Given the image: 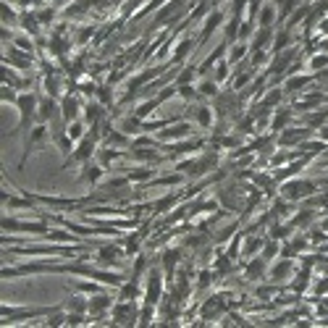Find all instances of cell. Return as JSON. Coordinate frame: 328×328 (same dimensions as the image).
Listing matches in <instances>:
<instances>
[{"mask_svg":"<svg viewBox=\"0 0 328 328\" xmlns=\"http://www.w3.org/2000/svg\"><path fill=\"white\" fill-rule=\"evenodd\" d=\"M18 124H16V131H24V129H32V124L37 121V108H39V95L37 92H27V95H18Z\"/></svg>","mask_w":328,"mask_h":328,"instance_id":"cell-1","label":"cell"},{"mask_svg":"<svg viewBox=\"0 0 328 328\" xmlns=\"http://www.w3.org/2000/svg\"><path fill=\"white\" fill-rule=\"evenodd\" d=\"M318 192V184L310 181V179H283L281 184V197H286V200L292 202H302V200H308L310 194Z\"/></svg>","mask_w":328,"mask_h":328,"instance_id":"cell-2","label":"cell"},{"mask_svg":"<svg viewBox=\"0 0 328 328\" xmlns=\"http://www.w3.org/2000/svg\"><path fill=\"white\" fill-rule=\"evenodd\" d=\"M111 323L113 325H137L139 323L137 299H116L113 310H111Z\"/></svg>","mask_w":328,"mask_h":328,"instance_id":"cell-3","label":"cell"},{"mask_svg":"<svg viewBox=\"0 0 328 328\" xmlns=\"http://www.w3.org/2000/svg\"><path fill=\"white\" fill-rule=\"evenodd\" d=\"M126 247H118V244H105L95 252V265L97 268H118L124 257H126Z\"/></svg>","mask_w":328,"mask_h":328,"instance_id":"cell-4","label":"cell"},{"mask_svg":"<svg viewBox=\"0 0 328 328\" xmlns=\"http://www.w3.org/2000/svg\"><path fill=\"white\" fill-rule=\"evenodd\" d=\"M226 299H229V294H213V297H208L200 304V320L202 323H213L218 318H223L226 315Z\"/></svg>","mask_w":328,"mask_h":328,"instance_id":"cell-5","label":"cell"},{"mask_svg":"<svg viewBox=\"0 0 328 328\" xmlns=\"http://www.w3.org/2000/svg\"><path fill=\"white\" fill-rule=\"evenodd\" d=\"M48 126H50V124H37V126H32V131H29V142H27V147H24V155H21L18 168L27 163V158L32 155V152H34L37 147H48V139H50Z\"/></svg>","mask_w":328,"mask_h":328,"instance_id":"cell-6","label":"cell"},{"mask_svg":"<svg viewBox=\"0 0 328 328\" xmlns=\"http://www.w3.org/2000/svg\"><path fill=\"white\" fill-rule=\"evenodd\" d=\"M313 137L315 134H313L310 126H304V129H283V131H278L276 145H281V147H299L302 142H308Z\"/></svg>","mask_w":328,"mask_h":328,"instance_id":"cell-7","label":"cell"},{"mask_svg":"<svg viewBox=\"0 0 328 328\" xmlns=\"http://www.w3.org/2000/svg\"><path fill=\"white\" fill-rule=\"evenodd\" d=\"M320 210H315V208H299L297 213H292V218H289V223H292V229L294 231H308V229H313L318 221H320Z\"/></svg>","mask_w":328,"mask_h":328,"instance_id":"cell-8","label":"cell"},{"mask_svg":"<svg viewBox=\"0 0 328 328\" xmlns=\"http://www.w3.org/2000/svg\"><path fill=\"white\" fill-rule=\"evenodd\" d=\"M3 63L13 66V69H18V71H29V69H34V60H32L29 50H21V48H16L13 42L6 48V58H3Z\"/></svg>","mask_w":328,"mask_h":328,"instance_id":"cell-9","label":"cell"},{"mask_svg":"<svg viewBox=\"0 0 328 328\" xmlns=\"http://www.w3.org/2000/svg\"><path fill=\"white\" fill-rule=\"evenodd\" d=\"M189 134H192V124L189 121H176V124H166L160 131H158V139L160 142H179V139H189Z\"/></svg>","mask_w":328,"mask_h":328,"instance_id":"cell-10","label":"cell"},{"mask_svg":"<svg viewBox=\"0 0 328 328\" xmlns=\"http://www.w3.org/2000/svg\"><path fill=\"white\" fill-rule=\"evenodd\" d=\"M113 304H116V299H111V294L97 292V294L90 297V310H87V313H90V318L100 320V318H105V315H111ZM95 320H92V323H95Z\"/></svg>","mask_w":328,"mask_h":328,"instance_id":"cell-11","label":"cell"},{"mask_svg":"<svg viewBox=\"0 0 328 328\" xmlns=\"http://www.w3.org/2000/svg\"><path fill=\"white\" fill-rule=\"evenodd\" d=\"M105 171H108V168H102V166L92 158V160H87V163L79 166V181H81V184H90V187H97V184L102 181V176H105Z\"/></svg>","mask_w":328,"mask_h":328,"instance_id":"cell-12","label":"cell"},{"mask_svg":"<svg viewBox=\"0 0 328 328\" xmlns=\"http://www.w3.org/2000/svg\"><path fill=\"white\" fill-rule=\"evenodd\" d=\"M268 268H271V262L262 255H255V257L247 260V265H244V278L247 281H265L268 278Z\"/></svg>","mask_w":328,"mask_h":328,"instance_id":"cell-13","label":"cell"},{"mask_svg":"<svg viewBox=\"0 0 328 328\" xmlns=\"http://www.w3.org/2000/svg\"><path fill=\"white\" fill-rule=\"evenodd\" d=\"M315 81V76L313 74H292V76H286L283 79V92L286 95H302V92H308L310 90V84Z\"/></svg>","mask_w":328,"mask_h":328,"instance_id":"cell-14","label":"cell"},{"mask_svg":"<svg viewBox=\"0 0 328 328\" xmlns=\"http://www.w3.org/2000/svg\"><path fill=\"white\" fill-rule=\"evenodd\" d=\"M294 262H292V257H281L278 262H273V265L268 268V281H273V283H278V281H289V278H294Z\"/></svg>","mask_w":328,"mask_h":328,"instance_id":"cell-15","label":"cell"},{"mask_svg":"<svg viewBox=\"0 0 328 328\" xmlns=\"http://www.w3.org/2000/svg\"><path fill=\"white\" fill-rule=\"evenodd\" d=\"M181 255H184V247H168V250H163V260H160V268H163V273H166V281H171L173 278V273H176V268L181 265Z\"/></svg>","mask_w":328,"mask_h":328,"instance_id":"cell-16","label":"cell"},{"mask_svg":"<svg viewBox=\"0 0 328 328\" xmlns=\"http://www.w3.org/2000/svg\"><path fill=\"white\" fill-rule=\"evenodd\" d=\"M60 116H63L66 124L81 118V102H79V97H74L71 92H66V95L60 97Z\"/></svg>","mask_w":328,"mask_h":328,"instance_id":"cell-17","label":"cell"},{"mask_svg":"<svg viewBox=\"0 0 328 328\" xmlns=\"http://www.w3.org/2000/svg\"><path fill=\"white\" fill-rule=\"evenodd\" d=\"M18 27H21V32H27L29 37L39 39V27H42V21H39L37 11H29V13H21V18H18Z\"/></svg>","mask_w":328,"mask_h":328,"instance_id":"cell-18","label":"cell"},{"mask_svg":"<svg viewBox=\"0 0 328 328\" xmlns=\"http://www.w3.org/2000/svg\"><path fill=\"white\" fill-rule=\"evenodd\" d=\"M116 129H121L124 134H129V137H134V134H139V131H145V124H142V118L134 113V116H121V118L116 121Z\"/></svg>","mask_w":328,"mask_h":328,"instance_id":"cell-19","label":"cell"},{"mask_svg":"<svg viewBox=\"0 0 328 328\" xmlns=\"http://www.w3.org/2000/svg\"><path fill=\"white\" fill-rule=\"evenodd\" d=\"M273 37H276V32H273L271 27H257V32H255L252 39H250V48H262V50H268V48H273Z\"/></svg>","mask_w":328,"mask_h":328,"instance_id":"cell-20","label":"cell"},{"mask_svg":"<svg viewBox=\"0 0 328 328\" xmlns=\"http://www.w3.org/2000/svg\"><path fill=\"white\" fill-rule=\"evenodd\" d=\"M292 121H294V111H289V108H276L273 116H271V131H283V129H289Z\"/></svg>","mask_w":328,"mask_h":328,"instance_id":"cell-21","label":"cell"},{"mask_svg":"<svg viewBox=\"0 0 328 328\" xmlns=\"http://www.w3.org/2000/svg\"><path fill=\"white\" fill-rule=\"evenodd\" d=\"M257 27H278V6L273 3H262L260 13H257Z\"/></svg>","mask_w":328,"mask_h":328,"instance_id":"cell-22","label":"cell"},{"mask_svg":"<svg viewBox=\"0 0 328 328\" xmlns=\"http://www.w3.org/2000/svg\"><path fill=\"white\" fill-rule=\"evenodd\" d=\"M192 118H194V124L200 126V129H210L215 124V111H213V108H208V105H194Z\"/></svg>","mask_w":328,"mask_h":328,"instance_id":"cell-23","label":"cell"},{"mask_svg":"<svg viewBox=\"0 0 328 328\" xmlns=\"http://www.w3.org/2000/svg\"><path fill=\"white\" fill-rule=\"evenodd\" d=\"M292 45H294V32H292L289 27L278 29L276 37H273V53H281V50H286V48H292Z\"/></svg>","mask_w":328,"mask_h":328,"instance_id":"cell-24","label":"cell"},{"mask_svg":"<svg viewBox=\"0 0 328 328\" xmlns=\"http://www.w3.org/2000/svg\"><path fill=\"white\" fill-rule=\"evenodd\" d=\"M142 289H139V281L137 278H126L121 286H118V297L116 299H139Z\"/></svg>","mask_w":328,"mask_h":328,"instance_id":"cell-25","label":"cell"},{"mask_svg":"<svg viewBox=\"0 0 328 328\" xmlns=\"http://www.w3.org/2000/svg\"><path fill=\"white\" fill-rule=\"evenodd\" d=\"M265 242H268L265 236H247V242H244V247H242V257L250 260V257L260 255V252H262V244H265Z\"/></svg>","mask_w":328,"mask_h":328,"instance_id":"cell-26","label":"cell"},{"mask_svg":"<svg viewBox=\"0 0 328 328\" xmlns=\"http://www.w3.org/2000/svg\"><path fill=\"white\" fill-rule=\"evenodd\" d=\"M247 60H250L252 69L257 71V69H262V66H268V63H271V53H268V50H262V48H250Z\"/></svg>","mask_w":328,"mask_h":328,"instance_id":"cell-27","label":"cell"},{"mask_svg":"<svg viewBox=\"0 0 328 328\" xmlns=\"http://www.w3.org/2000/svg\"><path fill=\"white\" fill-rule=\"evenodd\" d=\"M328 124V108H315V111H308V116H304V126H310V129H315V126H325Z\"/></svg>","mask_w":328,"mask_h":328,"instance_id":"cell-28","label":"cell"},{"mask_svg":"<svg viewBox=\"0 0 328 328\" xmlns=\"http://www.w3.org/2000/svg\"><path fill=\"white\" fill-rule=\"evenodd\" d=\"M63 310H69V313H87L90 310V299H87L81 292L76 297H71L69 302H63Z\"/></svg>","mask_w":328,"mask_h":328,"instance_id":"cell-29","label":"cell"},{"mask_svg":"<svg viewBox=\"0 0 328 328\" xmlns=\"http://www.w3.org/2000/svg\"><path fill=\"white\" fill-rule=\"evenodd\" d=\"M197 92H200L202 97H218V92H221V84H218L215 79L202 76V81L197 84Z\"/></svg>","mask_w":328,"mask_h":328,"instance_id":"cell-30","label":"cell"},{"mask_svg":"<svg viewBox=\"0 0 328 328\" xmlns=\"http://www.w3.org/2000/svg\"><path fill=\"white\" fill-rule=\"evenodd\" d=\"M221 24H223V13H210L208 21H205V29L200 32V42H205V39H208L218 27H221Z\"/></svg>","mask_w":328,"mask_h":328,"instance_id":"cell-31","label":"cell"},{"mask_svg":"<svg viewBox=\"0 0 328 328\" xmlns=\"http://www.w3.org/2000/svg\"><path fill=\"white\" fill-rule=\"evenodd\" d=\"M126 176H129V181H150L152 179V171H150V166H134V168H129L126 171Z\"/></svg>","mask_w":328,"mask_h":328,"instance_id":"cell-32","label":"cell"},{"mask_svg":"<svg viewBox=\"0 0 328 328\" xmlns=\"http://www.w3.org/2000/svg\"><path fill=\"white\" fill-rule=\"evenodd\" d=\"M192 45H194V39H192V37H184V39L179 42V48H176V53H173V63H181V60H184V58L189 55Z\"/></svg>","mask_w":328,"mask_h":328,"instance_id":"cell-33","label":"cell"},{"mask_svg":"<svg viewBox=\"0 0 328 328\" xmlns=\"http://www.w3.org/2000/svg\"><path fill=\"white\" fill-rule=\"evenodd\" d=\"M18 18H21V16H16L13 6H11V3H3V27H8V29L18 27Z\"/></svg>","mask_w":328,"mask_h":328,"instance_id":"cell-34","label":"cell"},{"mask_svg":"<svg viewBox=\"0 0 328 328\" xmlns=\"http://www.w3.org/2000/svg\"><path fill=\"white\" fill-rule=\"evenodd\" d=\"M97 102H102L105 108L113 102V87H111V81H108V84H97Z\"/></svg>","mask_w":328,"mask_h":328,"instance_id":"cell-35","label":"cell"},{"mask_svg":"<svg viewBox=\"0 0 328 328\" xmlns=\"http://www.w3.org/2000/svg\"><path fill=\"white\" fill-rule=\"evenodd\" d=\"M283 90H276V87H271V92H265V97H260V102H265L268 108H278V102L283 100Z\"/></svg>","mask_w":328,"mask_h":328,"instance_id":"cell-36","label":"cell"},{"mask_svg":"<svg viewBox=\"0 0 328 328\" xmlns=\"http://www.w3.org/2000/svg\"><path fill=\"white\" fill-rule=\"evenodd\" d=\"M308 69H310L313 74H318L320 69H328V53H318V55H313V58L308 60Z\"/></svg>","mask_w":328,"mask_h":328,"instance_id":"cell-37","label":"cell"},{"mask_svg":"<svg viewBox=\"0 0 328 328\" xmlns=\"http://www.w3.org/2000/svg\"><path fill=\"white\" fill-rule=\"evenodd\" d=\"M179 97H181L184 102H192V100L200 97V92H197V87H192V84H181V87H179Z\"/></svg>","mask_w":328,"mask_h":328,"instance_id":"cell-38","label":"cell"},{"mask_svg":"<svg viewBox=\"0 0 328 328\" xmlns=\"http://www.w3.org/2000/svg\"><path fill=\"white\" fill-rule=\"evenodd\" d=\"M13 90H16V87L3 84V90H0V100H3V102H11V105H16V102H18V95H16Z\"/></svg>","mask_w":328,"mask_h":328,"instance_id":"cell-39","label":"cell"},{"mask_svg":"<svg viewBox=\"0 0 328 328\" xmlns=\"http://www.w3.org/2000/svg\"><path fill=\"white\" fill-rule=\"evenodd\" d=\"M95 34H97V29H95L92 24H90V27H81V29H79V34H76V45H84V42H87V39H92Z\"/></svg>","mask_w":328,"mask_h":328,"instance_id":"cell-40","label":"cell"},{"mask_svg":"<svg viewBox=\"0 0 328 328\" xmlns=\"http://www.w3.org/2000/svg\"><path fill=\"white\" fill-rule=\"evenodd\" d=\"M92 281H95V278H92ZM92 281H90V283H87V281H76V292L90 294V297H92V294H97V292H100V286H97V283H92Z\"/></svg>","mask_w":328,"mask_h":328,"instance_id":"cell-41","label":"cell"},{"mask_svg":"<svg viewBox=\"0 0 328 328\" xmlns=\"http://www.w3.org/2000/svg\"><path fill=\"white\" fill-rule=\"evenodd\" d=\"M192 76H194V66H187V69H184L181 74H176V79H173V84H176V87H181V84H189V81H192Z\"/></svg>","mask_w":328,"mask_h":328,"instance_id":"cell-42","label":"cell"},{"mask_svg":"<svg viewBox=\"0 0 328 328\" xmlns=\"http://www.w3.org/2000/svg\"><path fill=\"white\" fill-rule=\"evenodd\" d=\"M139 242H142V234H129V236H126V252L134 255V252L139 250Z\"/></svg>","mask_w":328,"mask_h":328,"instance_id":"cell-43","label":"cell"},{"mask_svg":"<svg viewBox=\"0 0 328 328\" xmlns=\"http://www.w3.org/2000/svg\"><path fill=\"white\" fill-rule=\"evenodd\" d=\"M79 90L84 97H97V84L90 79V81H79Z\"/></svg>","mask_w":328,"mask_h":328,"instance_id":"cell-44","label":"cell"},{"mask_svg":"<svg viewBox=\"0 0 328 328\" xmlns=\"http://www.w3.org/2000/svg\"><path fill=\"white\" fill-rule=\"evenodd\" d=\"M37 16H39V21H42V24H53V18H55V6L39 8V11H37Z\"/></svg>","mask_w":328,"mask_h":328,"instance_id":"cell-45","label":"cell"},{"mask_svg":"<svg viewBox=\"0 0 328 328\" xmlns=\"http://www.w3.org/2000/svg\"><path fill=\"white\" fill-rule=\"evenodd\" d=\"M325 292H328V276H325V281L315 283V294H325Z\"/></svg>","mask_w":328,"mask_h":328,"instance_id":"cell-46","label":"cell"},{"mask_svg":"<svg viewBox=\"0 0 328 328\" xmlns=\"http://www.w3.org/2000/svg\"><path fill=\"white\" fill-rule=\"evenodd\" d=\"M318 139H323V142H325V145H328V124H325V126H320V129H318Z\"/></svg>","mask_w":328,"mask_h":328,"instance_id":"cell-47","label":"cell"},{"mask_svg":"<svg viewBox=\"0 0 328 328\" xmlns=\"http://www.w3.org/2000/svg\"><path fill=\"white\" fill-rule=\"evenodd\" d=\"M320 34H328V18L320 21Z\"/></svg>","mask_w":328,"mask_h":328,"instance_id":"cell-48","label":"cell"},{"mask_svg":"<svg viewBox=\"0 0 328 328\" xmlns=\"http://www.w3.org/2000/svg\"><path fill=\"white\" fill-rule=\"evenodd\" d=\"M320 226H323V229L328 231V215H325V218H323V221H320Z\"/></svg>","mask_w":328,"mask_h":328,"instance_id":"cell-49","label":"cell"},{"mask_svg":"<svg viewBox=\"0 0 328 328\" xmlns=\"http://www.w3.org/2000/svg\"><path fill=\"white\" fill-rule=\"evenodd\" d=\"M205 3H210V6L215 3V6H218V3H223V0H205Z\"/></svg>","mask_w":328,"mask_h":328,"instance_id":"cell-50","label":"cell"}]
</instances>
